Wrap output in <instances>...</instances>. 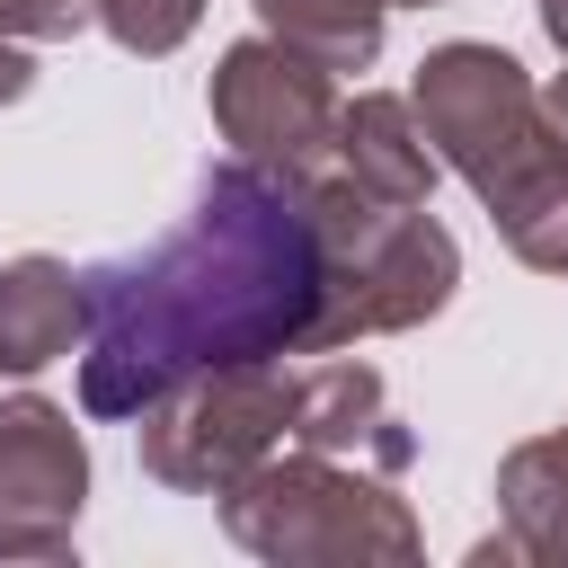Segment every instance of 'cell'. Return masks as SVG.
I'll return each mask as SVG.
<instances>
[{"instance_id":"cell-1","label":"cell","mask_w":568,"mask_h":568,"mask_svg":"<svg viewBox=\"0 0 568 568\" xmlns=\"http://www.w3.org/2000/svg\"><path fill=\"white\" fill-rule=\"evenodd\" d=\"M320 231L302 178L222 160L178 231L80 275V408L142 417L160 390L213 364L311 355Z\"/></svg>"},{"instance_id":"cell-5","label":"cell","mask_w":568,"mask_h":568,"mask_svg":"<svg viewBox=\"0 0 568 568\" xmlns=\"http://www.w3.org/2000/svg\"><path fill=\"white\" fill-rule=\"evenodd\" d=\"M284 417H293V373H284V355H257V364H213V373H186L178 390H160L133 417V444L160 488L222 497L248 462H266L284 444Z\"/></svg>"},{"instance_id":"cell-6","label":"cell","mask_w":568,"mask_h":568,"mask_svg":"<svg viewBox=\"0 0 568 568\" xmlns=\"http://www.w3.org/2000/svg\"><path fill=\"white\" fill-rule=\"evenodd\" d=\"M213 133L231 142V160L311 178L337 142V71H320L275 36H240L213 62Z\"/></svg>"},{"instance_id":"cell-15","label":"cell","mask_w":568,"mask_h":568,"mask_svg":"<svg viewBox=\"0 0 568 568\" xmlns=\"http://www.w3.org/2000/svg\"><path fill=\"white\" fill-rule=\"evenodd\" d=\"M36 89V62H27V44L18 36H0V106H18Z\"/></svg>"},{"instance_id":"cell-12","label":"cell","mask_w":568,"mask_h":568,"mask_svg":"<svg viewBox=\"0 0 568 568\" xmlns=\"http://www.w3.org/2000/svg\"><path fill=\"white\" fill-rule=\"evenodd\" d=\"M248 9L275 44L311 53L320 71H373L382 62V27H390L382 0H248Z\"/></svg>"},{"instance_id":"cell-3","label":"cell","mask_w":568,"mask_h":568,"mask_svg":"<svg viewBox=\"0 0 568 568\" xmlns=\"http://www.w3.org/2000/svg\"><path fill=\"white\" fill-rule=\"evenodd\" d=\"M302 204H311V231H320L311 355L355 346V337H390V328H426L453 302L462 240L435 222V204H382L346 169H311Z\"/></svg>"},{"instance_id":"cell-11","label":"cell","mask_w":568,"mask_h":568,"mask_svg":"<svg viewBox=\"0 0 568 568\" xmlns=\"http://www.w3.org/2000/svg\"><path fill=\"white\" fill-rule=\"evenodd\" d=\"M497 515L515 532V559L568 568V435H532L497 462Z\"/></svg>"},{"instance_id":"cell-2","label":"cell","mask_w":568,"mask_h":568,"mask_svg":"<svg viewBox=\"0 0 568 568\" xmlns=\"http://www.w3.org/2000/svg\"><path fill=\"white\" fill-rule=\"evenodd\" d=\"M408 106H417L435 160L479 195V213L497 222V240L524 266L568 275V142L550 133L532 71L506 44L453 36V44H435L417 62Z\"/></svg>"},{"instance_id":"cell-16","label":"cell","mask_w":568,"mask_h":568,"mask_svg":"<svg viewBox=\"0 0 568 568\" xmlns=\"http://www.w3.org/2000/svg\"><path fill=\"white\" fill-rule=\"evenodd\" d=\"M541 115H550V133L568 142V71H550V89H541Z\"/></svg>"},{"instance_id":"cell-13","label":"cell","mask_w":568,"mask_h":568,"mask_svg":"<svg viewBox=\"0 0 568 568\" xmlns=\"http://www.w3.org/2000/svg\"><path fill=\"white\" fill-rule=\"evenodd\" d=\"M89 18L124 44V53H142V62H160V53H178L186 36H195V18H204V0H89Z\"/></svg>"},{"instance_id":"cell-10","label":"cell","mask_w":568,"mask_h":568,"mask_svg":"<svg viewBox=\"0 0 568 568\" xmlns=\"http://www.w3.org/2000/svg\"><path fill=\"white\" fill-rule=\"evenodd\" d=\"M71 337H80V275L62 257H44V248L9 257L0 266V373L27 382L44 364H62Z\"/></svg>"},{"instance_id":"cell-17","label":"cell","mask_w":568,"mask_h":568,"mask_svg":"<svg viewBox=\"0 0 568 568\" xmlns=\"http://www.w3.org/2000/svg\"><path fill=\"white\" fill-rule=\"evenodd\" d=\"M541 36L559 44V62H568V0H541Z\"/></svg>"},{"instance_id":"cell-14","label":"cell","mask_w":568,"mask_h":568,"mask_svg":"<svg viewBox=\"0 0 568 568\" xmlns=\"http://www.w3.org/2000/svg\"><path fill=\"white\" fill-rule=\"evenodd\" d=\"M89 27V0H0V36L18 44H71Z\"/></svg>"},{"instance_id":"cell-4","label":"cell","mask_w":568,"mask_h":568,"mask_svg":"<svg viewBox=\"0 0 568 568\" xmlns=\"http://www.w3.org/2000/svg\"><path fill=\"white\" fill-rule=\"evenodd\" d=\"M222 532L266 568H408L426 550L390 470H364L311 444L293 453L275 444L266 462H248L222 488Z\"/></svg>"},{"instance_id":"cell-18","label":"cell","mask_w":568,"mask_h":568,"mask_svg":"<svg viewBox=\"0 0 568 568\" xmlns=\"http://www.w3.org/2000/svg\"><path fill=\"white\" fill-rule=\"evenodd\" d=\"M382 9H444V0H382Z\"/></svg>"},{"instance_id":"cell-9","label":"cell","mask_w":568,"mask_h":568,"mask_svg":"<svg viewBox=\"0 0 568 568\" xmlns=\"http://www.w3.org/2000/svg\"><path fill=\"white\" fill-rule=\"evenodd\" d=\"M328 160H337L364 195H382V204H435V178H444V160H435V142H426L417 106L390 98V89H355V98L337 106Z\"/></svg>"},{"instance_id":"cell-7","label":"cell","mask_w":568,"mask_h":568,"mask_svg":"<svg viewBox=\"0 0 568 568\" xmlns=\"http://www.w3.org/2000/svg\"><path fill=\"white\" fill-rule=\"evenodd\" d=\"M89 506V444L62 399H0V559H71Z\"/></svg>"},{"instance_id":"cell-8","label":"cell","mask_w":568,"mask_h":568,"mask_svg":"<svg viewBox=\"0 0 568 568\" xmlns=\"http://www.w3.org/2000/svg\"><path fill=\"white\" fill-rule=\"evenodd\" d=\"M284 435L311 444V453L364 462V470H408V462H417V435L390 417L382 373L355 364V355H328V364L293 373V417H284Z\"/></svg>"}]
</instances>
